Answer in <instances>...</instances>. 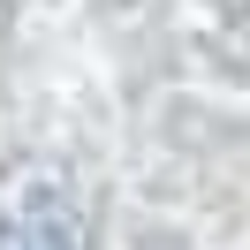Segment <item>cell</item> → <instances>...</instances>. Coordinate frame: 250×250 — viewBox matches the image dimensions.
<instances>
[{
    "instance_id": "6da1fadb",
    "label": "cell",
    "mask_w": 250,
    "mask_h": 250,
    "mask_svg": "<svg viewBox=\"0 0 250 250\" xmlns=\"http://www.w3.org/2000/svg\"><path fill=\"white\" fill-rule=\"evenodd\" d=\"M0 250H83V220L68 197H23L0 220Z\"/></svg>"
}]
</instances>
